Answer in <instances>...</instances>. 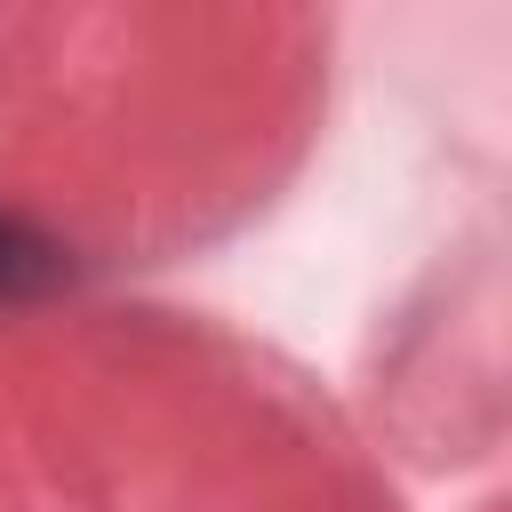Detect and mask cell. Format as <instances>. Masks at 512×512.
Segmentation results:
<instances>
[{
    "mask_svg": "<svg viewBox=\"0 0 512 512\" xmlns=\"http://www.w3.org/2000/svg\"><path fill=\"white\" fill-rule=\"evenodd\" d=\"M64 248L48 232H32L24 216H0V304H24V296H48L64 288Z\"/></svg>",
    "mask_w": 512,
    "mask_h": 512,
    "instance_id": "1",
    "label": "cell"
}]
</instances>
